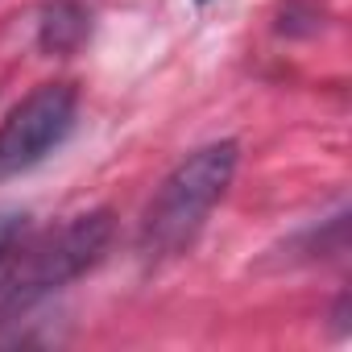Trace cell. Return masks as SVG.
Masks as SVG:
<instances>
[{
	"label": "cell",
	"instance_id": "obj_1",
	"mask_svg": "<svg viewBox=\"0 0 352 352\" xmlns=\"http://www.w3.org/2000/svg\"><path fill=\"white\" fill-rule=\"evenodd\" d=\"M236 157H241L236 141H216V145L195 149L187 162L170 170V179L157 187L141 220L145 257H174L195 241V232L204 228V220L212 216V208L224 199L232 183Z\"/></svg>",
	"mask_w": 352,
	"mask_h": 352
},
{
	"label": "cell",
	"instance_id": "obj_2",
	"mask_svg": "<svg viewBox=\"0 0 352 352\" xmlns=\"http://www.w3.org/2000/svg\"><path fill=\"white\" fill-rule=\"evenodd\" d=\"M108 232H112L108 212H87L67 220L58 232H46L25 253H17V265L0 278V323L17 311H30L46 294L75 282L87 265H96V257L108 245Z\"/></svg>",
	"mask_w": 352,
	"mask_h": 352
},
{
	"label": "cell",
	"instance_id": "obj_3",
	"mask_svg": "<svg viewBox=\"0 0 352 352\" xmlns=\"http://www.w3.org/2000/svg\"><path fill=\"white\" fill-rule=\"evenodd\" d=\"M75 108L79 100L67 83H42L38 91H30L0 124V174L30 170L46 153H54L75 129Z\"/></svg>",
	"mask_w": 352,
	"mask_h": 352
},
{
	"label": "cell",
	"instance_id": "obj_4",
	"mask_svg": "<svg viewBox=\"0 0 352 352\" xmlns=\"http://www.w3.org/2000/svg\"><path fill=\"white\" fill-rule=\"evenodd\" d=\"M83 38V13L75 5H54L46 13V25H42V42L54 46V50H67Z\"/></svg>",
	"mask_w": 352,
	"mask_h": 352
},
{
	"label": "cell",
	"instance_id": "obj_5",
	"mask_svg": "<svg viewBox=\"0 0 352 352\" xmlns=\"http://www.w3.org/2000/svg\"><path fill=\"white\" fill-rule=\"evenodd\" d=\"M21 224H25V216H17V212H5V216H0V261L13 253V245H17V236H21Z\"/></svg>",
	"mask_w": 352,
	"mask_h": 352
},
{
	"label": "cell",
	"instance_id": "obj_6",
	"mask_svg": "<svg viewBox=\"0 0 352 352\" xmlns=\"http://www.w3.org/2000/svg\"><path fill=\"white\" fill-rule=\"evenodd\" d=\"M199 5H208V0H199Z\"/></svg>",
	"mask_w": 352,
	"mask_h": 352
}]
</instances>
